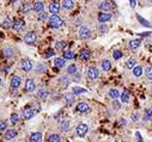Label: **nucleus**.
<instances>
[{
    "label": "nucleus",
    "instance_id": "f257e3e1",
    "mask_svg": "<svg viewBox=\"0 0 152 142\" xmlns=\"http://www.w3.org/2000/svg\"><path fill=\"white\" fill-rule=\"evenodd\" d=\"M48 25H49L50 28L58 29V28H60V27H62V25H64V20H62L60 17H58L56 15H53L52 17L48 19Z\"/></svg>",
    "mask_w": 152,
    "mask_h": 142
},
{
    "label": "nucleus",
    "instance_id": "f03ea898",
    "mask_svg": "<svg viewBox=\"0 0 152 142\" xmlns=\"http://www.w3.org/2000/svg\"><path fill=\"white\" fill-rule=\"evenodd\" d=\"M20 67H22V69L24 72H30L34 68V63L29 59H23L22 62H20Z\"/></svg>",
    "mask_w": 152,
    "mask_h": 142
},
{
    "label": "nucleus",
    "instance_id": "7ed1b4c3",
    "mask_svg": "<svg viewBox=\"0 0 152 142\" xmlns=\"http://www.w3.org/2000/svg\"><path fill=\"white\" fill-rule=\"evenodd\" d=\"M78 35H79V38H82V40H89L91 37V30L86 27H82L78 31Z\"/></svg>",
    "mask_w": 152,
    "mask_h": 142
},
{
    "label": "nucleus",
    "instance_id": "20e7f679",
    "mask_svg": "<svg viewBox=\"0 0 152 142\" xmlns=\"http://www.w3.org/2000/svg\"><path fill=\"white\" fill-rule=\"evenodd\" d=\"M36 40H37V36H36V34L34 31H30L28 34H25V36H24V42L27 44H29V45L34 44L36 42Z\"/></svg>",
    "mask_w": 152,
    "mask_h": 142
},
{
    "label": "nucleus",
    "instance_id": "39448f33",
    "mask_svg": "<svg viewBox=\"0 0 152 142\" xmlns=\"http://www.w3.org/2000/svg\"><path fill=\"white\" fill-rule=\"evenodd\" d=\"M87 132H89V127L86 124H84V123L77 125V128H75V133H77V135L79 137H84L87 134Z\"/></svg>",
    "mask_w": 152,
    "mask_h": 142
},
{
    "label": "nucleus",
    "instance_id": "423d86ee",
    "mask_svg": "<svg viewBox=\"0 0 152 142\" xmlns=\"http://www.w3.org/2000/svg\"><path fill=\"white\" fill-rule=\"evenodd\" d=\"M86 74H87V78L89 79L95 80V79H97L98 76H99V71L96 67H89L87 71H86Z\"/></svg>",
    "mask_w": 152,
    "mask_h": 142
},
{
    "label": "nucleus",
    "instance_id": "0eeeda50",
    "mask_svg": "<svg viewBox=\"0 0 152 142\" xmlns=\"http://www.w3.org/2000/svg\"><path fill=\"white\" fill-rule=\"evenodd\" d=\"M113 3L109 1V0H104V1H102L99 5H98V8L101 11H103V12H109L111 8H113Z\"/></svg>",
    "mask_w": 152,
    "mask_h": 142
},
{
    "label": "nucleus",
    "instance_id": "6e6552de",
    "mask_svg": "<svg viewBox=\"0 0 152 142\" xmlns=\"http://www.w3.org/2000/svg\"><path fill=\"white\" fill-rule=\"evenodd\" d=\"M111 17H113V15L110 13V12H103L102 11V13L98 15V22L99 23H107L111 19Z\"/></svg>",
    "mask_w": 152,
    "mask_h": 142
},
{
    "label": "nucleus",
    "instance_id": "1a4fd4ad",
    "mask_svg": "<svg viewBox=\"0 0 152 142\" xmlns=\"http://www.w3.org/2000/svg\"><path fill=\"white\" fill-rule=\"evenodd\" d=\"M34 115H35V110H34L32 108H25V109L23 110V113H22V116H23L24 120H30Z\"/></svg>",
    "mask_w": 152,
    "mask_h": 142
},
{
    "label": "nucleus",
    "instance_id": "9d476101",
    "mask_svg": "<svg viewBox=\"0 0 152 142\" xmlns=\"http://www.w3.org/2000/svg\"><path fill=\"white\" fill-rule=\"evenodd\" d=\"M36 88V85H35V81L32 79H27V81H25V91L27 92H34Z\"/></svg>",
    "mask_w": 152,
    "mask_h": 142
},
{
    "label": "nucleus",
    "instance_id": "9b49d317",
    "mask_svg": "<svg viewBox=\"0 0 152 142\" xmlns=\"http://www.w3.org/2000/svg\"><path fill=\"white\" fill-rule=\"evenodd\" d=\"M22 84V78H19V76L15 75V76H12L11 78V81H10V85L12 88H18Z\"/></svg>",
    "mask_w": 152,
    "mask_h": 142
},
{
    "label": "nucleus",
    "instance_id": "f8f14e48",
    "mask_svg": "<svg viewBox=\"0 0 152 142\" xmlns=\"http://www.w3.org/2000/svg\"><path fill=\"white\" fill-rule=\"evenodd\" d=\"M16 136H17V130H16V129H8V130L5 133V135H4V139L6 141H11L12 139H15Z\"/></svg>",
    "mask_w": 152,
    "mask_h": 142
},
{
    "label": "nucleus",
    "instance_id": "ddd939ff",
    "mask_svg": "<svg viewBox=\"0 0 152 142\" xmlns=\"http://www.w3.org/2000/svg\"><path fill=\"white\" fill-rule=\"evenodd\" d=\"M90 110H91L90 106H89L86 103H79V104L77 105V111L80 112V113H86V112H89Z\"/></svg>",
    "mask_w": 152,
    "mask_h": 142
},
{
    "label": "nucleus",
    "instance_id": "4468645a",
    "mask_svg": "<svg viewBox=\"0 0 152 142\" xmlns=\"http://www.w3.org/2000/svg\"><path fill=\"white\" fill-rule=\"evenodd\" d=\"M90 56H91V51L89 49H84L79 53V60H82V61H87L90 59Z\"/></svg>",
    "mask_w": 152,
    "mask_h": 142
},
{
    "label": "nucleus",
    "instance_id": "2eb2a0df",
    "mask_svg": "<svg viewBox=\"0 0 152 142\" xmlns=\"http://www.w3.org/2000/svg\"><path fill=\"white\" fill-rule=\"evenodd\" d=\"M12 28H13L16 31H20L24 28V22L20 19H16L13 23H12Z\"/></svg>",
    "mask_w": 152,
    "mask_h": 142
},
{
    "label": "nucleus",
    "instance_id": "dca6fc26",
    "mask_svg": "<svg viewBox=\"0 0 152 142\" xmlns=\"http://www.w3.org/2000/svg\"><path fill=\"white\" fill-rule=\"evenodd\" d=\"M64 99H65L66 105H72L74 103V99H75V94L74 93H66Z\"/></svg>",
    "mask_w": 152,
    "mask_h": 142
},
{
    "label": "nucleus",
    "instance_id": "f3484780",
    "mask_svg": "<svg viewBox=\"0 0 152 142\" xmlns=\"http://www.w3.org/2000/svg\"><path fill=\"white\" fill-rule=\"evenodd\" d=\"M49 12L50 13H53V15H56L60 12V4L58 3H52L49 5Z\"/></svg>",
    "mask_w": 152,
    "mask_h": 142
},
{
    "label": "nucleus",
    "instance_id": "a211bd4d",
    "mask_svg": "<svg viewBox=\"0 0 152 142\" xmlns=\"http://www.w3.org/2000/svg\"><path fill=\"white\" fill-rule=\"evenodd\" d=\"M65 63H66V59L65 57H56L54 60V66L56 68H62L65 66Z\"/></svg>",
    "mask_w": 152,
    "mask_h": 142
},
{
    "label": "nucleus",
    "instance_id": "6ab92c4d",
    "mask_svg": "<svg viewBox=\"0 0 152 142\" xmlns=\"http://www.w3.org/2000/svg\"><path fill=\"white\" fill-rule=\"evenodd\" d=\"M3 55L5 57H12L15 55V49L13 48H10V47H6L3 49Z\"/></svg>",
    "mask_w": 152,
    "mask_h": 142
},
{
    "label": "nucleus",
    "instance_id": "aec40b11",
    "mask_svg": "<svg viewBox=\"0 0 152 142\" xmlns=\"http://www.w3.org/2000/svg\"><path fill=\"white\" fill-rule=\"evenodd\" d=\"M70 127H71V123H70V121H67V120H64L61 123H60V129L64 133H67L68 130H70Z\"/></svg>",
    "mask_w": 152,
    "mask_h": 142
},
{
    "label": "nucleus",
    "instance_id": "412c9836",
    "mask_svg": "<svg viewBox=\"0 0 152 142\" xmlns=\"http://www.w3.org/2000/svg\"><path fill=\"white\" fill-rule=\"evenodd\" d=\"M61 5H62V7H64L65 10H72V8L74 7L73 0H62Z\"/></svg>",
    "mask_w": 152,
    "mask_h": 142
},
{
    "label": "nucleus",
    "instance_id": "4be33fe9",
    "mask_svg": "<svg viewBox=\"0 0 152 142\" xmlns=\"http://www.w3.org/2000/svg\"><path fill=\"white\" fill-rule=\"evenodd\" d=\"M101 67H102V69L104 72H109L111 69V62L109 60H103L101 62Z\"/></svg>",
    "mask_w": 152,
    "mask_h": 142
},
{
    "label": "nucleus",
    "instance_id": "5701e85b",
    "mask_svg": "<svg viewBox=\"0 0 152 142\" xmlns=\"http://www.w3.org/2000/svg\"><path fill=\"white\" fill-rule=\"evenodd\" d=\"M48 91L46 88H40L39 91H37V98L39 99H41V100H43V99H46L47 97H48Z\"/></svg>",
    "mask_w": 152,
    "mask_h": 142
},
{
    "label": "nucleus",
    "instance_id": "b1692460",
    "mask_svg": "<svg viewBox=\"0 0 152 142\" xmlns=\"http://www.w3.org/2000/svg\"><path fill=\"white\" fill-rule=\"evenodd\" d=\"M31 142H40V141H42V134L41 133H32L31 135H30V139H29Z\"/></svg>",
    "mask_w": 152,
    "mask_h": 142
},
{
    "label": "nucleus",
    "instance_id": "393cba45",
    "mask_svg": "<svg viewBox=\"0 0 152 142\" xmlns=\"http://www.w3.org/2000/svg\"><path fill=\"white\" fill-rule=\"evenodd\" d=\"M108 96L111 99H118L120 97V92H119V90H116V88H111L110 91L108 92Z\"/></svg>",
    "mask_w": 152,
    "mask_h": 142
},
{
    "label": "nucleus",
    "instance_id": "a878e982",
    "mask_svg": "<svg viewBox=\"0 0 152 142\" xmlns=\"http://www.w3.org/2000/svg\"><path fill=\"white\" fill-rule=\"evenodd\" d=\"M140 44H141V41H140V40H132L128 45H129V48H131L132 50H135V49H138L139 47H140Z\"/></svg>",
    "mask_w": 152,
    "mask_h": 142
},
{
    "label": "nucleus",
    "instance_id": "bb28decb",
    "mask_svg": "<svg viewBox=\"0 0 152 142\" xmlns=\"http://www.w3.org/2000/svg\"><path fill=\"white\" fill-rule=\"evenodd\" d=\"M32 8H34V11H36V12H41V11H43L44 5H43V3H42V1H36V3L34 4Z\"/></svg>",
    "mask_w": 152,
    "mask_h": 142
},
{
    "label": "nucleus",
    "instance_id": "cd10ccee",
    "mask_svg": "<svg viewBox=\"0 0 152 142\" xmlns=\"http://www.w3.org/2000/svg\"><path fill=\"white\" fill-rule=\"evenodd\" d=\"M133 75L135 76V78H139V76L143 75V68H141V66H135L133 68Z\"/></svg>",
    "mask_w": 152,
    "mask_h": 142
},
{
    "label": "nucleus",
    "instance_id": "c85d7f7f",
    "mask_svg": "<svg viewBox=\"0 0 152 142\" xmlns=\"http://www.w3.org/2000/svg\"><path fill=\"white\" fill-rule=\"evenodd\" d=\"M120 99H121V101H122V103H128V101H129V99H131L129 93H128L127 91H123V92L120 94Z\"/></svg>",
    "mask_w": 152,
    "mask_h": 142
},
{
    "label": "nucleus",
    "instance_id": "c756f323",
    "mask_svg": "<svg viewBox=\"0 0 152 142\" xmlns=\"http://www.w3.org/2000/svg\"><path fill=\"white\" fill-rule=\"evenodd\" d=\"M68 78L66 75H64V76H60V79H59V84H60V86L61 87H66L67 85H68Z\"/></svg>",
    "mask_w": 152,
    "mask_h": 142
},
{
    "label": "nucleus",
    "instance_id": "7c9ffc66",
    "mask_svg": "<svg viewBox=\"0 0 152 142\" xmlns=\"http://www.w3.org/2000/svg\"><path fill=\"white\" fill-rule=\"evenodd\" d=\"M48 141H49V142H60V141H61V137H60V135H58V134H50L49 137H48Z\"/></svg>",
    "mask_w": 152,
    "mask_h": 142
},
{
    "label": "nucleus",
    "instance_id": "2f4dec72",
    "mask_svg": "<svg viewBox=\"0 0 152 142\" xmlns=\"http://www.w3.org/2000/svg\"><path fill=\"white\" fill-rule=\"evenodd\" d=\"M67 47V43L65 42V41H58L56 43H55V48L58 49V50H62V49H65Z\"/></svg>",
    "mask_w": 152,
    "mask_h": 142
},
{
    "label": "nucleus",
    "instance_id": "473e14b6",
    "mask_svg": "<svg viewBox=\"0 0 152 142\" xmlns=\"http://www.w3.org/2000/svg\"><path fill=\"white\" fill-rule=\"evenodd\" d=\"M67 73L70 75H74L75 73H77V66H75V64H70V66L67 67Z\"/></svg>",
    "mask_w": 152,
    "mask_h": 142
},
{
    "label": "nucleus",
    "instance_id": "72a5a7b5",
    "mask_svg": "<svg viewBox=\"0 0 152 142\" xmlns=\"http://www.w3.org/2000/svg\"><path fill=\"white\" fill-rule=\"evenodd\" d=\"M135 64H137L135 59H129L127 62H126V67L129 68V69H132V68H134V67H135Z\"/></svg>",
    "mask_w": 152,
    "mask_h": 142
},
{
    "label": "nucleus",
    "instance_id": "f704fd0d",
    "mask_svg": "<svg viewBox=\"0 0 152 142\" xmlns=\"http://www.w3.org/2000/svg\"><path fill=\"white\" fill-rule=\"evenodd\" d=\"M137 19H138L139 22H140V23H141V25H144V27H146V28H151V24H150L147 20H145L144 18H141L139 15H137Z\"/></svg>",
    "mask_w": 152,
    "mask_h": 142
},
{
    "label": "nucleus",
    "instance_id": "c9c22d12",
    "mask_svg": "<svg viewBox=\"0 0 152 142\" xmlns=\"http://www.w3.org/2000/svg\"><path fill=\"white\" fill-rule=\"evenodd\" d=\"M20 10H22L23 13H28V12L31 10V5H30V4H28V3H25V4H23V5H22Z\"/></svg>",
    "mask_w": 152,
    "mask_h": 142
},
{
    "label": "nucleus",
    "instance_id": "e433bc0d",
    "mask_svg": "<svg viewBox=\"0 0 152 142\" xmlns=\"http://www.w3.org/2000/svg\"><path fill=\"white\" fill-rule=\"evenodd\" d=\"M151 118H152V110H151V109L145 110V113H144V121H150Z\"/></svg>",
    "mask_w": 152,
    "mask_h": 142
},
{
    "label": "nucleus",
    "instance_id": "4c0bfd02",
    "mask_svg": "<svg viewBox=\"0 0 152 142\" xmlns=\"http://www.w3.org/2000/svg\"><path fill=\"white\" fill-rule=\"evenodd\" d=\"M46 72V66L43 63H37L36 66V73H43Z\"/></svg>",
    "mask_w": 152,
    "mask_h": 142
},
{
    "label": "nucleus",
    "instance_id": "58836bf2",
    "mask_svg": "<svg viewBox=\"0 0 152 142\" xmlns=\"http://www.w3.org/2000/svg\"><path fill=\"white\" fill-rule=\"evenodd\" d=\"M85 92H87V91L83 87H74L73 88V93L74 94H82V93H85Z\"/></svg>",
    "mask_w": 152,
    "mask_h": 142
},
{
    "label": "nucleus",
    "instance_id": "ea45409f",
    "mask_svg": "<svg viewBox=\"0 0 152 142\" xmlns=\"http://www.w3.org/2000/svg\"><path fill=\"white\" fill-rule=\"evenodd\" d=\"M62 57H65L66 60H72L74 57V55H73V53L71 50H66V51H64V56Z\"/></svg>",
    "mask_w": 152,
    "mask_h": 142
},
{
    "label": "nucleus",
    "instance_id": "a19ab883",
    "mask_svg": "<svg viewBox=\"0 0 152 142\" xmlns=\"http://www.w3.org/2000/svg\"><path fill=\"white\" fill-rule=\"evenodd\" d=\"M18 121H19V116L17 113H12L11 115V123L16 124V123H18Z\"/></svg>",
    "mask_w": 152,
    "mask_h": 142
},
{
    "label": "nucleus",
    "instance_id": "79ce46f5",
    "mask_svg": "<svg viewBox=\"0 0 152 142\" xmlns=\"http://www.w3.org/2000/svg\"><path fill=\"white\" fill-rule=\"evenodd\" d=\"M54 54H55V53H54V50H53V49H48V50L46 51V54H44L43 56H44L46 59H49V57L54 56Z\"/></svg>",
    "mask_w": 152,
    "mask_h": 142
},
{
    "label": "nucleus",
    "instance_id": "37998d69",
    "mask_svg": "<svg viewBox=\"0 0 152 142\" xmlns=\"http://www.w3.org/2000/svg\"><path fill=\"white\" fill-rule=\"evenodd\" d=\"M113 57L115 59V60H119V59H121V57H122V53H121L120 50H115V51H114V53H113Z\"/></svg>",
    "mask_w": 152,
    "mask_h": 142
},
{
    "label": "nucleus",
    "instance_id": "c03bdc74",
    "mask_svg": "<svg viewBox=\"0 0 152 142\" xmlns=\"http://www.w3.org/2000/svg\"><path fill=\"white\" fill-rule=\"evenodd\" d=\"M145 74H146V76H147V79L152 80V67H147L146 71H145Z\"/></svg>",
    "mask_w": 152,
    "mask_h": 142
},
{
    "label": "nucleus",
    "instance_id": "a18cd8bd",
    "mask_svg": "<svg viewBox=\"0 0 152 142\" xmlns=\"http://www.w3.org/2000/svg\"><path fill=\"white\" fill-rule=\"evenodd\" d=\"M39 19L40 20H46L47 18H48V15L46 13V12H43V11H41V12H39Z\"/></svg>",
    "mask_w": 152,
    "mask_h": 142
},
{
    "label": "nucleus",
    "instance_id": "49530a36",
    "mask_svg": "<svg viewBox=\"0 0 152 142\" xmlns=\"http://www.w3.org/2000/svg\"><path fill=\"white\" fill-rule=\"evenodd\" d=\"M6 128H7V122L5 120H1V121H0V132L5 130Z\"/></svg>",
    "mask_w": 152,
    "mask_h": 142
},
{
    "label": "nucleus",
    "instance_id": "de8ad7c7",
    "mask_svg": "<svg viewBox=\"0 0 152 142\" xmlns=\"http://www.w3.org/2000/svg\"><path fill=\"white\" fill-rule=\"evenodd\" d=\"M11 27H12V24L10 23V20L6 19V20L3 22V28H4V29H10Z\"/></svg>",
    "mask_w": 152,
    "mask_h": 142
},
{
    "label": "nucleus",
    "instance_id": "09e8293b",
    "mask_svg": "<svg viewBox=\"0 0 152 142\" xmlns=\"http://www.w3.org/2000/svg\"><path fill=\"white\" fill-rule=\"evenodd\" d=\"M131 118H132L133 122H138L139 118H140V115H139V113H133V115L131 116Z\"/></svg>",
    "mask_w": 152,
    "mask_h": 142
},
{
    "label": "nucleus",
    "instance_id": "8fccbe9b",
    "mask_svg": "<svg viewBox=\"0 0 152 142\" xmlns=\"http://www.w3.org/2000/svg\"><path fill=\"white\" fill-rule=\"evenodd\" d=\"M98 29H99V31H102V32H106V31L108 30V28H107V27H102V25H99Z\"/></svg>",
    "mask_w": 152,
    "mask_h": 142
},
{
    "label": "nucleus",
    "instance_id": "3c124183",
    "mask_svg": "<svg viewBox=\"0 0 152 142\" xmlns=\"http://www.w3.org/2000/svg\"><path fill=\"white\" fill-rule=\"evenodd\" d=\"M128 1H129V4H131V7L134 8L135 5H137V1H135V0H128Z\"/></svg>",
    "mask_w": 152,
    "mask_h": 142
},
{
    "label": "nucleus",
    "instance_id": "603ef678",
    "mask_svg": "<svg viewBox=\"0 0 152 142\" xmlns=\"http://www.w3.org/2000/svg\"><path fill=\"white\" fill-rule=\"evenodd\" d=\"M120 125H125L126 124V121H125V118H120V123H119Z\"/></svg>",
    "mask_w": 152,
    "mask_h": 142
},
{
    "label": "nucleus",
    "instance_id": "864d4df0",
    "mask_svg": "<svg viewBox=\"0 0 152 142\" xmlns=\"http://www.w3.org/2000/svg\"><path fill=\"white\" fill-rule=\"evenodd\" d=\"M3 85V80H1V78H0V86Z\"/></svg>",
    "mask_w": 152,
    "mask_h": 142
},
{
    "label": "nucleus",
    "instance_id": "5fc2aeb1",
    "mask_svg": "<svg viewBox=\"0 0 152 142\" xmlns=\"http://www.w3.org/2000/svg\"><path fill=\"white\" fill-rule=\"evenodd\" d=\"M150 94H151V97H152V90H151V92H150Z\"/></svg>",
    "mask_w": 152,
    "mask_h": 142
},
{
    "label": "nucleus",
    "instance_id": "6e6d98bb",
    "mask_svg": "<svg viewBox=\"0 0 152 142\" xmlns=\"http://www.w3.org/2000/svg\"><path fill=\"white\" fill-rule=\"evenodd\" d=\"M147 1H148V3H152V0H147Z\"/></svg>",
    "mask_w": 152,
    "mask_h": 142
},
{
    "label": "nucleus",
    "instance_id": "4d7b16f0",
    "mask_svg": "<svg viewBox=\"0 0 152 142\" xmlns=\"http://www.w3.org/2000/svg\"><path fill=\"white\" fill-rule=\"evenodd\" d=\"M11 1H12V3H13V1H17V0H11Z\"/></svg>",
    "mask_w": 152,
    "mask_h": 142
}]
</instances>
